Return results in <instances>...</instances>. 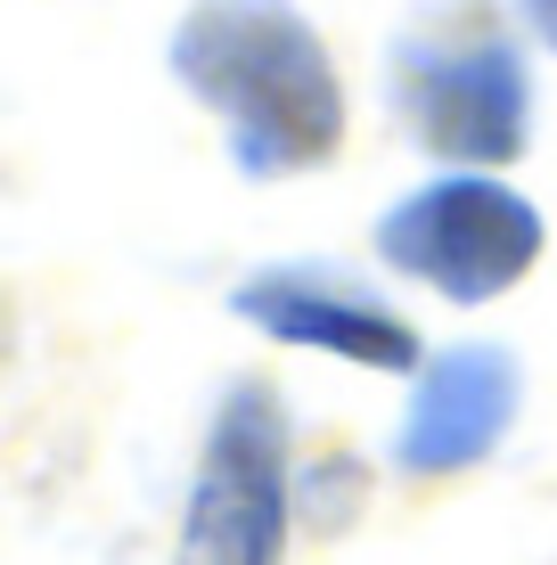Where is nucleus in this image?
Instances as JSON below:
<instances>
[{"label": "nucleus", "mask_w": 557, "mask_h": 565, "mask_svg": "<svg viewBox=\"0 0 557 565\" xmlns=\"http://www.w3.org/2000/svg\"><path fill=\"white\" fill-rule=\"evenodd\" d=\"M377 255L410 279L443 287L451 303H484L516 287L542 255V213L492 172H459V181H427L377 222Z\"/></svg>", "instance_id": "nucleus-3"}, {"label": "nucleus", "mask_w": 557, "mask_h": 565, "mask_svg": "<svg viewBox=\"0 0 557 565\" xmlns=\"http://www.w3.org/2000/svg\"><path fill=\"white\" fill-rule=\"evenodd\" d=\"M394 99L401 124L451 164H508L525 148V57L492 9H468L459 33H410L394 50Z\"/></svg>", "instance_id": "nucleus-2"}, {"label": "nucleus", "mask_w": 557, "mask_h": 565, "mask_svg": "<svg viewBox=\"0 0 557 565\" xmlns=\"http://www.w3.org/2000/svg\"><path fill=\"white\" fill-rule=\"evenodd\" d=\"M238 311L271 328L279 344H312V353L361 361V369H418V337L394 320L377 296L336 287L329 270H263L238 287Z\"/></svg>", "instance_id": "nucleus-5"}, {"label": "nucleus", "mask_w": 557, "mask_h": 565, "mask_svg": "<svg viewBox=\"0 0 557 565\" xmlns=\"http://www.w3.org/2000/svg\"><path fill=\"white\" fill-rule=\"evenodd\" d=\"M525 25H533V33H542V42L557 50V0H525Z\"/></svg>", "instance_id": "nucleus-7"}, {"label": "nucleus", "mask_w": 557, "mask_h": 565, "mask_svg": "<svg viewBox=\"0 0 557 565\" xmlns=\"http://www.w3.org/2000/svg\"><path fill=\"white\" fill-rule=\"evenodd\" d=\"M287 550V426L263 385L222 402L181 516V565H279Z\"/></svg>", "instance_id": "nucleus-4"}, {"label": "nucleus", "mask_w": 557, "mask_h": 565, "mask_svg": "<svg viewBox=\"0 0 557 565\" xmlns=\"http://www.w3.org/2000/svg\"><path fill=\"white\" fill-rule=\"evenodd\" d=\"M172 74L229 124L246 172H303L344 140V90L287 0H197L172 33Z\"/></svg>", "instance_id": "nucleus-1"}, {"label": "nucleus", "mask_w": 557, "mask_h": 565, "mask_svg": "<svg viewBox=\"0 0 557 565\" xmlns=\"http://www.w3.org/2000/svg\"><path fill=\"white\" fill-rule=\"evenodd\" d=\"M516 418V361L492 344H459L418 377V402L401 418V467L410 476H451L475 467Z\"/></svg>", "instance_id": "nucleus-6"}]
</instances>
